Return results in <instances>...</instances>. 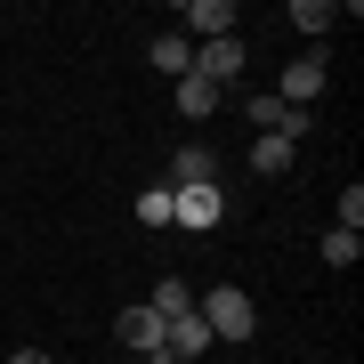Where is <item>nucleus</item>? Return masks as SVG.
I'll use <instances>...</instances> for the list:
<instances>
[{
    "label": "nucleus",
    "instance_id": "f8f14e48",
    "mask_svg": "<svg viewBox=\"0 0 364 364\" xmlns=\"http://www.w3.org/2000/svg\"><path fill=\"white\" fill-rule=\"evenodd\" d=\"M146 57H154V73L178 81L186 65H195V41H186V33H154V49H146Z\"/></svg>",
    "mask_w": 364,
    "mask_h": 364
},
{
    "label": "nucleus",
    "instance_id": "9d476101",
    "mask_svg": "<svg viewBox=\"0 0 364 364\" xmlns=\"http://www.w3.org/2000/svg\"><path fill=\"white\" fill-rule=\"evenodd\" d=\"M170 97H178V114H186V122H210V105H219V90H210V81H203L195 65L170 81Z\"/></svg>",
    "mask_w": 364,
    "mask_h": 364
},
{
    "label": "nucleus",
    "instance_id": "20e7f679",
    "mask_svg": "<svg viewBox=\"0 0 364 364\" xmlns=\"http://www.w3.org/2000/svg\"><path fill=\"white\" fill-rule=\"evenodd\" d=\"M219 219H227L219 178H210V186H178V195H170V227H195V235H210Z\"/></svg>",
    "mask_w": 364,
    "mask_h": 364
},
{
    "label": "nucleus",
    "instance_id": "1a4fd4ad",
    "mask_svg": "<svg viewBox=\"0 0 364 364\" xmlns=\"http://www.w3.org/2000/svg\"><path fill=\"white\" fill-rule=\"evenodd\" d=\"M284 16H291V25H299V33H308V41H324L332 25H356V9H332V0H291V9H284Z\"/></svg>",
    "mask_w": 364,
    "mask_h": 364
},
{
    "label": "nucleus",
    "instance_id": "ddd939ff",
    "mask_svg": "<svg viewBox=\"0 0 364 364\" xmlns=\"http://www.w3.org/2000/svg\"><path fill=\"white\" fill-rule=\"evenodd\" d=\"M162 348H170V356H186V364H195V356L210 348V324H203V316H178V324H170V332H162Z\"/></svg>",
    "mask_w": 364,
    "mask_h": 364
},
{
    "label": "nucleus",
    "instance_id": "f257e3e1",
    "mask_svg": "<svg viewBox=\"0 0 364 364\" xmlns=\"http://www.w3.org/2000/svg\"><path fill=\"white\" fill-rule=\"evenodd\" d=\"M195 316L210 324V340H251V332H259V308H251L243 284H210V291H195Z\"/></svg>",
    "mask_w": 364,
    "mask_h": 364
},
{
    "label": "nucleus",
    "instance_id": "6e6552de",
    "mask_svg": "<svg viewBox=\"0 0 364 364\" xmlns=\"http://www.w3.org/2000/svg\"><path fill=\"white\" fill-rule=\"evenodd\" d=\"M210 178H219L210 146H178V154H170V170H162V186H170V195H178V186H210Z\"/></svg>",
    "mask_w": 364,
    "mask_h": 364
},
{
    "label": "nucleus",
    "instance_id": "f3484780",
    "mask_svg": "<svg viewBox=\"0 0 364 364\" xmlns=\"http://www.w3.org/2000/svg\"><path fill=\"white\" fill-rule=\"evenodd\" d=\"M356 219H364V186L348 178V186H340V227H348V235H356Z\"/></svg>",
    "mask_w": 364,
    "mask_h": 364
},
{
    "label": "nucleus",
    "instance_id": "2eb2a0df",
    "mask_svg": "<svg viewBox=\"0 0 364 364\" xmlns=\"http://www.w3.org/2000/svg\"><path fill=\"white\" fill-rule=\"evenodd\" d=\"M356 251H364V235H348V227L324 235V267H356Z\"/></svg>",
    "mask_w": 364,
    "mask_h": 364
},
{
    "label": "nucleus",
    "instance_id": "9b49d317",
    "mask_svg": "<svg viewBox=\"0 0 364 364\" xmlns=\"http://www.w3.org/2000/svg\"><path fill=\"white\" fill-rule=\"evenodd\" d=\"M146 308H154L162 324H178V316H195V284H186V275H162V284H154V299H146Z\"/></svg>",
    "mask_w": 364,
    "mask_h": 364
},
{
    "label": "nucleus",
    "instance_id": "6ab92c4d",
    "mask_svg": "<svg viewBox=\"0 0 364 364\" xmlns=\"http://www.w3.org/2000/svg\"><path fill=\"white\" fill-rule=\"evenodd\" d=\"M146 364H186V356H170V348H154V356H146Z\"/></svg>",
    "mask_w": 364,
    "mask_h": 364
},
{
    "label": "nucleus",
    "instance_id": "f03ea898",
    "mask_svg": "<svg viewBox=\"0 0 364 364\" xmlns=\"http://www.w3.org/2000/svg\"><path fill=\"white\" fill-rule=\"evenodd\" d=\"M251 130H259V138H308L316 130V114H308V105H284V97H275V90H259V97H251Z\"/></svg>",
    "mask_w": 364,
    "mask_h": 364
},
{
    "label": "nucleus",
    "instance_id": "423d86ee",
    "mask_svg": "<svg viewBox=\"0 0 364 364\" xmlns=\"http://www.w3.org/2000/svg\"><path fill=\"white\" fill-rule=\"evenodd\" d=\"M275 90H284V105H308V114H316V97H324V57H291Z\"/></svg>",
    "mask_w": 364,
    "mask_h": 364
},
{
    "label": "nucleus",
    "instance_id": "a211bd4d",
    "mask_svg": "<svg viewBox=\"0 0 364 364\" xmlns=\"http://www.w3.org/2000/svg\"><path fill=\"white\" fill-rule=\"evenodd\" d=\"M0 364H57V356H49V348H9Z\"/></svg>",
    "mask_w": 364,
    "mask_h": 364
},
{
    "label": "nucleus",
    "instance_id": "7ed1b4c3",
    "mask_svg": "<svg viewBox=\"0 0 364 364\" xmlns=\"http://www.w3.org/2000/svg\"><path fill=\"white\" fill-rule=\"evenodd\" d=\"M243 65H251L243 33H227V41H195V73L210 81V90H227V81H243Z\"/></svg>",
    "mask_w": 364,
    "mask_h": 364
},
{
    "label": "nucleus",
    "instance_id": "39448f33",
    "mask_svg": "<svg viewBox=\"0 0 364 364\" xmlns=\"http://www.w3.org/2000/svg\"><path fill=\"white\" fill-rule=\"evenodd\" d=\"M235 25H243L235 0H186V9H178V33H186V41H227Z\"/></svg>",
    "mask_w": 364,
    "mask_h": 364
},
{
    "label": "nucleus",
    "instance_id": "dca6fc26",
    "mask_svg": "<svg viewBox=\"0 0 364 364\" xmlns=\"http://www.w3.org/2000/svg\"><path fill=\"white\" fill-rule=\"evenodd\" d=\"M138 219H146V227H170V186H162V178L138 195Z\"/></svg>",
    "mask_w": 364,
    "mask_h": 364
},
{
    "label": "nucleus",
    "instance_id": "0eeeda50",
    "mask_svg": "<svg viewBox=\"0 0 364 364\" xmlns=\"http://www.w3.org/2000/svg\"><path fill=\"white\" fill-rule=\"evenodd\" d=\"M162 332H170V324H162L154 308H122V316H114V340H122V348H138V356H154Z\"/></svg>",
    "mask_w": 364,
    "mask_h": 364
},
{
    "label": "nucleus",
    "instance_id": "4468645a",
    "mask_svg": "<svg viewBox=\"0 0 364 364\" xmlns=\"http://www.w3.org/2000/svg\"><path fill=\"white\" fill-rule=\"evenodd\" d=\"M291 162H299V146H291V138H251V170H259V178H284Z\"/></svg>",
    "mask_w": 364,
    "mask_h": 364
}]
</instances>
